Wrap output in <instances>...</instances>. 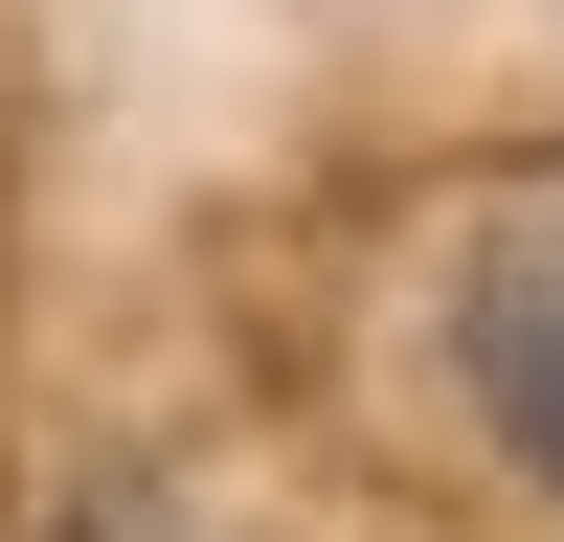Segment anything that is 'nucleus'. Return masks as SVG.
I'll list each match as a JSON object with an SVG mask.
<instances>
[{
	"mask_svg": "<svg viewBox=\"0 0 564 542\" xmlns=\"http://www.w3.org/2000/svg\"><path fill=\"white\" fill-rule=\"evenodd\" d=\"M452 361H475V430L564 497V226L475 249V294H452Z\"/></svg>",
	"mask_w": 564,
	"mask_h": 542,
	"instance_id": "f257e3e1",
	"label": "nucleus"
}]
</instances>
